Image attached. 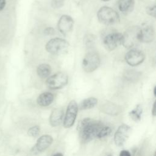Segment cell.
I'll return each instance as SVG.
<instances>
[{
    "mask_svg": "<svg viewBox=\"0 0 156 156\" xmlns=\"http://www.w3.org/2000/svg\"><path fill=\"white\" fill-rule=\"evenodd\" d=\"M45 48L48 52L54 55H58L66 52L69 48V44L63 38H54L48 41Z\"/></svg>",
    "mask_w": 156,
    "mask_h": 156,
    "instance_id": "obj_4",
    "label": "cell"
},
{
    "mask_svg": "<svg viewBox=\"0 0 156 156\" xmlns=\"http://www.w3.org/2000/svg\"><path fill=\"white\" fill-rule=\"evenodd\" d=\"M52 156H63V155L60 152H57V153L54 154Z\"/></svg>",
    "mask_w": 156,
    "mask_h": 156,
    "instance_id": "obj_31",
    "label": "cell"
},
{
    "mask_svg": "<svg viewBox=\"0 0 156 156\" xmlns=\"http://www.w3.org/2000/svg\"><path fill=\"white\" fill-rule=\"evenodd\" d=\"M40 127L38 126H35L29 129L27 131V134L29 136L31 137H37L40 134Z\"/></svg>",
    "mask_w": 156,
    "mask_h": 156,
    "instance_id": "obj_24",
    "label": "cell"
},
{
    "mask_svg": "<svg viewBox=\"0 0 156 156\" xmlns=\"http://www.w3.org/2000/svg\"><path fill=\"white\" fill-rule=\"evenodd\" d=\"M156 107H155V102H154V104H153V107H152V114L153 116H155L156 115Z\"/></svg>",
    "mask_w": 156,
    "mask_h": 156,
    "instance_id": "obj_30",
    "label": "cell"
},
{
    "mask_svg": "<svg viewBox=\"0 0 156 156\" xmlns=\"http://www.w3.org/2000/svg\"><path fill=\"white\" fill-rule=\"evenodd\" d=\"M98 103V99L94 97H90L83 99L79 104L78 108L80 110H87L94 107Z\"/></svg>",
    "mask_w": 156,
    "mask_h": 156,
    "instance_id": "obj_18",
    "label": "cell"
},
{
    "mask_svg": "<svg viewBox=\"0 0 156 156\" xmlns=\"http://www.w3.org/2000/svg\"><path fill=\"white\" fill-rule=\"evenodd\" d=\"M46 35H52L54 33V30L53 28L52 27H48L44 30V32Z\"/></svg>",
    "mask_w": 156,
    "mask_h": 156,
    "instance_id": "obj_27",
    "label": "cell"
},
{
    "mask_svg": "<svg viewBox=\"0 0 156 156\" xmlns=\"http://www.w3.org/2000/svg\"><path fill=\"white\" fill-rule=\"evenodd\" d=\"M102 1H108L109 0H102Z\"/></svg>",
    "mask_w": 156,
    "mask_h": 156,
    "instance_id": "obj_33",
    "label": "cell"
},
{
    "mask_svg": "<svg viewBox=\"0 0 156 156\" xmlns=\"http://www.w3.org/2000/svg\"><path fill=\"white\" fill-rule=\"evenodd\" d=\"M143 113V107L140 104L136 105V106L129 112V116L135 122H138L141 119Z\"/></svg>",
    "mask_w": 156,
    "mask_h": 156,
    "instance_id": "obj_20",
    "label": "cell"
},
{
    "mask_svg": "<svg viewBox=\"0 0 156 156\" xmlns=\"http://www.w3.org/2000/svg\"><path fill=\"white\" fill-rule=\"evenodd\" d=\"M155 88H156V87H155L154 88V96H155Z\"/></svg>",
    "mask_w": 156,
    "mask_h": 156,
    "instance_id": "obj_32",
    "label": "cell"
},
{
    "mask_svg": "<svg viewBox=\"0 0 156 156\" xmlns=\"http://www.w3.org/2000/svg\"><path fill=\"white\" fill-rule=\"evenodd\" d=\"M119 156H131V154L129 151L122 150L120 152Z\"/></svg>",
    "mask_w": 156,
    "mask_h": 156,
    "instance_id": "obj_28",
    "label": "cell"
},
{
    "mask_svg": "<svg viewBox=\"0 0 156 156\" xmlns=\"http://www.w3.org/2000/svg\"><path fill=\"white\" fill-rule=\"evenodd\" d=\"M64 0H52L51 5L54 9H58L63 5Z\"/></svg>",
    "mask_w": 156,
    "mask_h": 156,
    "instance_id": "obj_26",
    "label": "cell"
},
{
    "mask_svg": "<svg viewBox=\"0 0 156 156\" xmlns=\"http://www.w3.org/2000/svg\"><path fill=\"white\" fill-rule=\"evenodd\" d=\"M117 4L119 11L125 15L132 12L135 7L134 0H118Z\"/></svg>",
    "mask_w": 156,
    "mask_h": 156,
    "instance_id": "obj_15",
    "label": "cell"
},
{
    "mask_svg": "<svg viewBox=\"0 0 156 156\" xmlns=\"http://www.w3.org/2000/svg\"><path fill=\"white\" fill-rule=\"evenodd\" d=\"M155 38V30L152 26H146L141 28L140 34V41L148 43L153 41Z\"/></svg>",
    "mask_w": 156,
    "mask_h": 156,
    "instance_id": "obj_13",
    "label": "cell"
},
{
    "mask_svg": "<svg viewBox=\"0 0 156 156\" xmlns=\"http://www.w3.org/2000/svg\"><path fill=\"white\" fill-rule=\"evenodd\" d=\"M73 19L70 16L67 15H62L57 23V27L58 30L62 34L64 35H66L70 33L73 29Z\"/></svg>",
    "mask_w": 156,
    "mask_h": 156,
    "instance_id": "obj_11",
    "label": "cell"
},
{
    "mask_svg": "<svg viewBox=\"0 0 156 156\" xmlns=\"http://www.w3.org/2000/svg\"><path fill=\"white\" fill-rule=\"evenodd\" d=\"M68 82L67 74L63 72H58L49 77L46 80V85L51 90H58L64 87Z\"/></svg>",
    "mask_w": 156,
    "mask_h": 156,
    "instance_id": "obj_6",
    "label": "cell"
},
{
    "mask_svg": "<svg viewBox=\"0 0 156 156\" xmlns=\"http://www.w3.org/2000/svg\"><path fill=\"white\" fill-rule=\"evenodd\" d=\"M6 0H0V12L2 11L5 7Z\"/></svg>",
    "mask_w": 156,
    "mask_h": 156,
    "instance_id": "obj_29",
    "label": "cell"
},
{
    "mask_svg": "<svg viewBox=\"0 0 156 156\" xmlns=\"http://www.w3.org/2000/svg\"><path fill=\"white\" fill-rule=\"evenodd\" d=\"M101 59L99 54L95 51H90L86 54L82 60V68L87 73L96 70L100 65Z\"/></svg>",
    "mask_w": 156,
    "mask_h": 156,
    "instance_id": "obj_5",
    "label": "cell"
},
{
    "mask_svg": "<svg viewBox=\"0 0 156 156\" xmlns=\"http://www.w3.org/2000/svg\"><path fill=\"white\" fill-rule=\"evenodd\" d=\"M122 43V34L112 32L107 34L103 39V45L108 51H113Z\"/></svg>",
    "mask_w": 156,
    "mask_h": 156,
    "instance_id": "obj_9",
    "label": "cell"
},
{
    "mask_svg": "<svg viewBox=\"0 0 156 156\" xmlns=\"http://www.w3.org/2000/svg\"><path fill=\"white\" fill-rule=\"evenodd\" d=\"M78 109V105L76 101L72 100L69 102L63 119L65 128H70L74 125L77 115Z\"/></svg>",
    "mask_w": 156,
    "mask_h": 156,
    "instance_id": "obj_7",
    "label": "cell"
},
{
    "mask_svg": "<svg viewBox=\"0 0 156 156\" xmlns=\"http://www.w3.org/2000/svg\"><path fill=\"white\" fill-rule=\"evenodd\" d=\"M101 110L103 113L110 115H117L121 111L120 107L110 102H107L102 105Z\"/></svg>",
    "mask_w": 156,
    "mask_h": 156,
    "instance_id": "obj_16",
    "label": "cell"
},
{
    "mask_svg": "<svg viewBox=\"0 0 156 156\" xmlns=\"http://www.w3.org/2000/svg\"><path fill=\"white\" fill-rule=\"evenodd\" d=\"M84 43L87 48H92L95 43V37L92 34H87L84 38Z\"/></svg>",
    "mask_w": 156,
    "mask_h": 156,
    "instance_id": "obj_23",
    "label": "cell"
},
{
    "mask_svg": "<svg viewBox=\"0 0 156 156\" xmlns=\"http://www.w3.org/2000/svg\"><path fill=\"white\" fill-rule=\"evenodd\" d=\"M141 73L135 70H127L125 72L124 77L129 81H136L141 77Z\"/></svg>",
    "mask_w": 156,
    "mask_h": 156,
    "instance_id": "obj_21",
    "label": "cell"
},
{
    "mask_svg": "<svg viewBox=\"0 0 156 156\" xmlns=\"http://www.w3.org/2000/svg\"><path fill=\"white\" fill-rule=\"evenodd\" d=\"M141 27L133 26L129 27L122 34V44L126 48H132L137 45L140 41V34Z\"/></svg>",
    "mask_w": 156,
    "mask_h": 156,
    "instance_id": "obj_3",
    "label": "cell"
},
{
    "mask_svg": "<svg viewBox=\"0 0 156 156\" xmlns=\"http://www.w3.org/2000/svg\"><path fill=\"white\" fill-rule=\"evenodd\" d=\"M53 138L51 135H44L41 136L37 141L34 147V151L37 152H41L47 149L52 144Z\"/></svg>",
    "mask_w": 156,
    "mask_h": 156,
    "instance_id": "obj_12",
    "label": "cell"
},
{
    "mask_svg": "<svg viewBox=\"0 0 156 156\" xmlns=\"http://www.w3.org/2000/svg\"><path fill=\"white\" fill-rule=\"evenodd\" d=\"M146 12L149 15H150V16H151L154 18H155V16H156V5H154L152 6L147 7L146 9Z\"/></svg>",
    "mask_w": 156,
    "mask_h": 156,
    "instance_id": "obj_25",
    "label": "cell"
},
{
    "mask_svg": "<svg viewBox=\"0 0 156 156\" xmlns=\"http://www.w3.org/2000/svg\"><path fill=\"white\" fill-rule=\"evenodd\" d=\"M97 17L100 23L105 25H113L119 21V16L117 12L107 6L99 9Z\"/></svg>",
    "mask_w": 156,
    "mask_h": 156,
    "instance_id": "obj_2",
    "label": "cell"
},
{
    "mask_svg": "<svg viewBox=\"0 0 156 156\" xmlns=\"http://www.w3.org/2000/svg\"><path fill=\"white\" fill-rule=\"evenodd\" d=\"M63 110L62 108H55L53 109L49 116V124L52 127L60 126L63 120Z\"/></svg>",
    "mask_w": 156,
    "mask_h": 156,
    "instance_id": "obj_14",
    "label": "cell"
},
{
    "mask_svg": "<svg viewBox=\"0 0 156 156\" xmlns=\"http://www.w3.org/2000/svg\"><path fill=\"white\" fill-rule=\"evenodd\" d=\"M54 101V95L50 92L41 93L37 98V102L41 107H47L52 104Z\"/></svg>",
    "mask_w": 156,
    "mask_h": 156,
    "instance_id": "obj_17",
    "label": "cell"
},
{
    "mask_svg": "<svg viewBox=\"0 0 156 156\" xmlns=\"http://www.w3.org/2000/svg\"><path fill=\"white\" fill-rule=\"evenodd\" d=\"M111 132H112V129L110 127L103 126V127L101 128V129L99 132L97 138H102L106 137V136L110 135Z\"/></svg>",
    "mask_w": 156,
    "mask_h": 156,
    "instance_id": "obj_22",
    "label": "cell"
},
{
    "mask_svg": "<svg viewBox=\"0 0 156 156\" xmlns=\"http://www.w3.org/2000/svg\"><path fill=\"white\" fill-rule=\"evenodd\" d=\"M102 127L103 124L99 121L90 118L80 120L77 124V129L81 141L87 143L97 138L98 134Z\"/></svg>",
    "mask_w": 156,
    "mask_h": 156,
    "instance_id": "obj_1",
    "label": "cell"
},
{
    "mask_svg": "<svg viewBox=\"0 0 156 156\" xmlns=\"http://www.w3.org/2000/svg\"><path fill=\"white\" fill-rule=\"evenodd\" d=\"M145 59L144 54L140 50L133 49L128 51L125 55V60L127 64L132 66L140 65Z\"/></svg>",
    "mask_w": 156,
    "mask_h": 156,
    "instance_id": "obj_10",
    "label": "cell"
},
{
    "mask_svg": "<svg viewBox=\"0 0 156 156\" xmlns=\"http://www.w3.org/2000/svg\"><path fill=\"white\" fill-rule=\"evenodd\" d=\"M132 133L130 126L123 124L119 126L114 135V142L116 146H123L129 139Z\"/></svg>",
    "mask_w": 156,
    "mask_h": 156,
    "instance_id": "obj_8",
    "label": "cell"
},
{
    "mask_svg": "<svg viewBox=\"0 0 156 156\" xmlns=\"http://www.w3.org/2000/svg\"><path fill=\"white\" fill-rule=\"evenodd\" d=\"M37 73L38 76L41 78L48 77L51 73V68L49 65L43 63L37 67Z\"/></svg>",
    "mask_w": 156,
    "mask_h": 156,
    "instance_id": "obj_19",
    "label": "cell"
}]
</instances>
